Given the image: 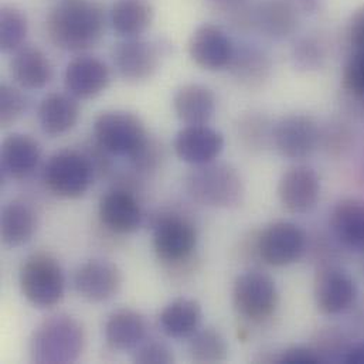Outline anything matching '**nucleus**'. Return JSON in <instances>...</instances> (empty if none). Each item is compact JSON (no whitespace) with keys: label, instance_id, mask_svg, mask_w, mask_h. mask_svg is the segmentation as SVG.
Masks as SVG:
<instances>
[{"label":"nucleus","instance_id":"obj_41","mask_svg":"<svg viewBox=\"0 0 364 364\" xmlns=\"http://www.w3.org/2000/svg\"><path fill=\"white\" fill-rule=\"evenodd\" d=\"M346 37L352 53H364V4L352 13L346 28Z\"/></svg>","mask_w":364,"mask_h":364},{"label":"nucleus","instance_id":"obj_37","mask_svg":"<svg viewBox=\"0 0 364 364\" xmlns=\"http://www.w3.org/2000/svg\"><path fill=\"white\" fill-rule=\"evenodd\" d=\"M318 356L321 358L322 363L328 362H345L346 355L350 349L342 332L336 329H325L318 333V338L312 346Z\"/></svg>","mask_w":364,"mask_h":364},{"label":"nucleus","instance_id":"obj_4","mask_svg":"<svg viewBox=\"0 0 364 364\" xmlns=\"http://www.w3.org/2000/svg\"><path fill=\"white\" fill-rule=\"evenodd\" d=\"M20 288L34 306H55L65 291V277L60 262L47 252L31 254L20 268Z\"/></svg>","mask_w":364,"mask_h":364},{"label":"nucleus","instance_id":"obj_30","mask_svg":"<svg viewBox=\"0 0 364 364\" xmlns=\"http://www.w3.org/2000/svg\"><path fill=\"white\" fill-rule=\"evenodd\" d=\"M274 124L269 118L257 111L242 114L237 124L235 132L238 142L248 152H262L272 144Z\"/></svg>","mask_w":364,"mask_h":364},{"label":"nucleus","instance_id":"obj_26","mask_svg":"<svg viewBox=\"0 0 364 364\" xmlns=\"http://www.w3.org/2000/svg\"><path fill=\"white\" fill-rule=\"evenodd\" d=\"M155 9L149 0H118L109 11V23L124 38L141 37L154 23Z\"/></svg>","mask_w":364,"mask_h":364},{"label":"nucleus","instance_id":"obj_18","mask_svg":"<svg viewBox=\"0 0 364 364\" xmlns=\"http://www.w3.org/2000/svg\"><path fill=\"white\" fill-rule=\"evenodd\" d=\"M101 223L112 232L128 234L139 228L142 223V210L135 194L118 186L107 191L98 207Z\"/></svg>","mask_w":364,"mask_h":364},{"label":"nucleus","instance_id":"obj_10","mask_svg":"<svg viewBox=\"0 0 364 364\" xmlns=\"http://www.w3.org/2000/svg\"><path fill=\"white\" fill-rule=\"evenodd\" d=\"M259 259L272 267H287L301 259L306 250V235L294 223L277 221L265 227L257 238Z\"/></svg>","mask_w":364,"mask_h":364},{"label":"nucleus","instance_id":"obj_15","mask_svg":"<svg viewBox=\"0 0 364 364\" xmlns=\"http://www.w3.org/2000/svg\"><path fill=\"white\" fill-rule=\"evenodd\" d=\"M111 81L108 65L92 55H78L71 60L64 73V85L77 100H90L102 94Z\"/></svg>","mask_w":364,"mask_h":364},{"label":"nucleus","instance_id":"obj_14","mask_svg":"<svg viewBox=\"0 0 364 364\" xmlns=\"http://www.w3.org/2000/svg\"><path fill=\"white\" fill-rule=\"evenodd\" d=\"M321 196V179L306 165L289 168L278 184V197L284 208L292 214L309 213Z\"/></svg>","mask_w":364,"mask_h":364},{"label":"nucleus","instance_id":"obj_40","mask_svg":"<svg viewBox=\"0 0 364 364\" xmlns=\"http://www.w3.org/2000/svg\"><path fill=\"white\" fill-rule=\"evenodd\" d=\"M134 360L141 364H169L175 362V356L165 343L146 342L138 346Z\"/></svg>","mask_w":364,"mask_h":364},{"label":"nucleus","instance_id":"obj_24","mask_svg":"<svg viewBox=\"0 0 364 364\" xmlns=\"http://www.w3.org/2000/svg\"><path fill=\"white\" fill-rule=\"evenodd\" d=\"M217 108L211 88L201 84H186L173 97V109L184 125H208Z\"/></svg>","mask_w":364,"mask_h":364},{"label":"nucleus","instance_id":"obj_19","mask_svg":"<svg viewBox=\"0 0 364 364\" xmlns=\"http://www.w3.org/2000/svg\"><path fill=\"white\" fill-rule=\"evenodd\" d=\"M235 82L247 90H259L271 78L272 61L269 54L254 43L235 44L227 67Z\"/></svg>","mask_w":364,"mask_h":364},{"label":"nucleus","instance_id":"obj_45","mask_svg":"<svg viewBox=\"0 0 364 364\" xmlns=\"http://www.w3.org/2000/svg\"><path fill=\"white\" fill-rule=\"evenodd\" d=\"M217 1H220V0H217Z\"/></svg>","mask_w":364,"mask_h":364},{"label":"nucleus","instance_id":"obj_9","mask_svg":"<svg viewBox=\"0 0 364 364\" xmlns=\"http://www.w3.org/2000/svg\"><path fill=\"white\" fill-rule=\"evenodd\" d=\"M197 245L196 227L181 214H162L154 223V248L166 264L179 265L191 258Z\"/></svg>","mask_w":364,"mask_h":364},{"label":"nucleus","instance_id":"obj_36","mask_svg":"<svg viewBox=\"0 0 364 364\" xmlns=\"http://www.w3.org/2000/svg\"><path fill=\"white\" fill-rule=\"evenodd\" d=\"M355 145V132L339 119H332L321 127L319 148L329 156H345Z\"/></svg>","mask_w":364,"mask_h":364},{"label":"nucleus","instance_id":"obj_21","mask_svg":"<svg viewBox=\"0 0 364 364\" xmlns=\"http://www.w3.org/2000/svg\"><path fill=\"white\" fill-rule=\"evenodd\" d=\"M10 75L23 90H41L53 78V65L41 48L24 44L13 53Z\"/></svg>","mask_w":364,"mask_h":364},{"label":"nucleus","instance_id":"obj_42","mask_svg":"<svg viewBox=\"0 0 364 364\" xmlns=\"http://www.w3.org/2000/svg\"><path fill=\"white\" fill-rule=\"evenodd\" d=\"M278 363L282 364H318L322 363L321 358L314 348L296 346L284 350L277 359Z\"/></svg>","mask_w":364,"mask_h":364},{"label":"nucleus","instance_id":"obj_43","mask_svg":"<svg viewBox=\"0 0 364 364\" xmlns=\"http://www.w3.org/2000/svg\"><path fill=\"white\" fill-rule=\"evenodd\" d=\"M296 4L302 14L315 16L323 9L325 0H296Z\"/></svg>","mask_w":364,"mask_h":364},{"label":"nucleus","instance_id":"obj_6","mask_svg":"<svg viewBox=\"0 0 364 364\" xmlns=\"http://www.w3.org/2000/svg\"><path fill=\"white\" fill-rule=\"evenodd\" d=\"M43 178L51 193L64 198L81 197L97 179L81 148L63 149L51 155L44 166Z\"/></svg>","mask_w":364,"mask_h":364},{"label":"nucleus","instance_id":"obj_17","mask_svg":"<svg viewBox=\"0 0 364 364\" xmlns=\"http://www.w3.org/2000/svg\"><path fill=\"white\" fill-rule=\"evenodd\" d=\"M122 285L119 268L105 259H91L82 264L74 277L77 292L90 302H105L115 296Z\"/></svg>","mask_w":364,"mask_h":364},{"label":"nucleus","instance_id":"obj_16","mask_svg":"<svg viewBox=\"0 0 364 364\" xmlns=\"http://www.w3.org/2000/svg\"><path fill=\"white\" fill-rule=\"evenodd\" d=\"M176 156L191 166L217 161L224 149V136L208 125H186L175 138Z\"/></svg>","mask_w":364,"mask_h":364},{"label":"nucleus","instance_id":"obj_23","mask_svg":"<svg viewBox=\"0 0 364 364\" xmlns=\"http://www.w3.org/2000/svg\"><path fill=\"white\" fill-rule=\"evenodd\" d=\"M0 156L4 175L24 179L36 171L41 158V148L30 135L11 134L3 141Z\"/></svg>","mask_w":364,"mask_h":364},{"label":"nucleus","instance_id":"obj_28","mask_svg":"<svg viewBox=\"0 0 364 364\" xmlns=\"http://www.w3.org/2000/svg\"><path fill=\"white\" fill-rule=\"evenodd\" d=\"M203 311L197 301L178 298L168 304L159 316V323L166 336L173 339L191 338L201 323Z\"/></svg>","mask_w":364,"mask_h":364},{"label":"nucleus","instance_id":"obj_27","mask_svg":"<svg viewBox=\"0 0 364 364\" xmlns=\"http://www.w3.org/2000/svg\"><path fill=\"white\" fill-rule=\"evenodd\" d=\"M146 322L132 309H119L114 312L105 323L107 343L121 352L136 349L145 339Z\"/></svg>","mask_w":364,"mask_h":364},{"label":"nucleus","instance_id":"obj_31","mask_svg":"<svg viewBox=\"0 0 364 364\" xmlns=\"http://www.w3.org/2000/svg\"><path fill=\"white\" fill-rule=\"evenodd\" d=\"M343 101L349 111L364 115V53H352L342 73Z\"/></svg>","mask_w":364,"mask_h":364},{"label":"nucleus","instance_id":"obj_20","mask_svg":"<svg viewBox=\"0 0 364 364\" xmlns=\"http://www.w3.org/2000/svg\"><path fill=\"white\" fill-rule=\"evenodd\" d=\"M302 16L296 0H258L257 33L274 41L287 40L298 31Z\"/></svg>","mask_w":364,"mask_h":364},{"label":"nucleus","instance_id":"obj_39","mask_svg":"<svg viewBox=\"0 0 364 364\" xmlns=\"http://www.w3.org/2000/svg\"><path fill=\"white\" fill-rule=\"evenodd\" d=\"M27 109V98L14 85L3 84L0 87V124L10 127L23 117Z\"/></svg>","mask_w":364,"mask_h":364},{"label":"nucleus","instance_id":"obj_8","mask_svg":"<svg viewBox=\"0 0 364 364\" xmlns=\"http://www.w3.org/2000/svg\"><path fill=\"white\" fill-rule=\"evenodd\" d=\"M321 127L314 117L289 114L274 124L272 145L287 159L304 161L319 148Z\"/></svg>","mask_w":364,"mask_h":364},{"label":"nucleus","instance_id":"obj_11","mask_svg":"<svg viewBox=\"0 0 364 364\" xmlns=\"http://www.w3.org/2000/svg\"><path fill=\"white\" fill-rule=\"evenodd\" d=\"M164 50L159 43L141 37L124 38L112 51L118 74L129 82L151 80L161 68Z\"/></svg>","mask_w":364,"mask_h":364},{"label":"nucleus","instance_id":"obj_22","mask_svg":"<svg viewBox=\"0 0 364 364\" xmlns=\"http://www.w3.org/2000/svg\"><path fill=\"white\" fill-rule=\"evenodd\" d=\"M80 112V104L75 97L68 92H53L41 100L37 108V119L46 135L57 138L77 125Z\"/></svg>","mask_w":364,"mask_h":364},{"label":"nucleus","instance_id":"obj_1","mask_svg":"<svg viewBox=\"0 0 364 364\" xmlns=\"http://www.w3.org/2000/svg\"><path fill=\"white\" fill-rule=\"evenodd\" d=\"M107 27V13L97 0H60L47 14L46 31L60 50L82 53L95 47Z\"/></svg>","mask_w":364,"mask_h":364},{"label":"nucleus","instance_id":"obj_35","mask_svg":"<svg viewBox=\"0 0 364 364\" xmlns=\"http://www.w3.org/2000/svg\"><path fill=\"white\" fill-rule=\"evenodd\" d=\"M220 17L225 26L237 33L257 31L258 0H220Z\"/></svg>","mask_w":364,"mask_h":364},{"label":"nucleus","instance_id":"obj_44","mask_svg":"<svg viewBox=\"0 0 364 364\" xmlns=\"http://www.w3.org/2000/svg\"><path fill=\"white\" fill-rule=\"evenodd\" d=\"M345 362L350 364H364V342L349 349Z\"/></svg>","mask_w":364,"mask_h":364},{"label":"nucleus","instance_id":"obj_12","mask_svg":"<svg viewBox=\"0 0 364 364\" xmlns=\"http://www.w3.org/2000/svg\"><path fill=\"white\" fill-rule=\"evenodd\" d=\"M314 294L322 314L338 315L355 304L358 287L348 271L335 264H323L316 271Z\"/></svg>","mask_w":364,"mask_h":364},{"label":"nucleus","instance_id":"obj_29","mask_svg":"<svg viewBox=\"0 0 364 364\" xmlns=\"http://www.w3.org/2000/svg\"><path fill=\"white\" fill-rule=\"evenodd\" d=\"M37 230V218L33 208L24 201H10L1 210L0 232L7 247L27 244Z\"/></svg>","mask_w":364,"mask_h":364},{"label":"nucleus","instance_id":"obj_33","mask_svg":"<svg viewBox=\"0 0 364 364\" xmlns=\"http://www.w3.org/2000/svg\"><path fill=\"white\" fill-rule=\"evenodd\" d=\"M291 58L294 67L302 73L318 71L328 60V44L318 34L301 36L292 46Z\"/></svg>","mask_w":364,"mask_h":364},{"label":"nucleus","instance_id":"obj_3","mask_svg":"<svg viewBox=\"0 0 364 364\" xmlns=\"http://www.w3.org/2000/svg\"><path fill=\"white\" fill-rule=\"evenodd\" d=\"M187 194L197 203L214 208H232L242 203L245 187L238 171L223 162L194 166L184 181Z\"/></svg>","mask_w":364,"mask_h":364},{"label":"nucleus","instance_id":"obj_32","mask_svg":"<svg viewBox=\"0 0 364 364\" xmlns=\"http://www.w3.org/2000/svg\"><path fill=\"white\" fill-rule=\"evenodd\" d=\"M188 352L194 363H223L228 356V345L218 331L205 328L191 336Z\"/></svg>","mask_w":364,"mask_h":364},{"label":"nucleus","instance_id":"obj_38","mask_svg":"<svg viewBox=\"0 0 364 364\" xmlns=\"http://www.w3.org/2000/svg\"><path fill=\"white\" fill-rule=\"evenodd\" d=\"M165 159V152L162 144L155 138L149 136L146 142L128 159L131 166L142 175L155 173Z\"/></svg>","mask_w":364,"mask_h":364},{"label":"nucleus","instance_id":"obj_7","mask_svg":"<svg viewBox=\"0 0 364 364\" xmlns=\"http://www.w3.org/2000/svg\"><path fill=\"white\" fill-rule=\"evenodd\" d=\"M279 302L275 281L262 271L241 274L232 287V304L244 319L261 323L269 319Z\"/></svg>","mask_w":364,"mask_h":364},{"label":"nucleus","instance_id":"obj_13","mask_svg":"<svg viewBox=\"0 0 364 364\" xmlns=\"http://www.w3.org/2000/svg\"><path fill=\"white\" fill-rule=\"evenodd\" d=\"M235 43L224 27L214 23L200 24L190 36L188 55L196 65L207 71L228 67Z\"/></svg>","mask_w":364,"mask_h":364},{"label":"nucleus","instance_id":"obj_2","mask_svg":"<svg viewBox=\"0 0 364 364\" xmlns=\"http://www.w3.org/2000/svg\"><path fill=\"white\" fill-rule=\"evenodd\" d=\"M84 345L82 325L70 315L57 314L44 319L34 329L28 352L33 363H74L81 356Z\"/></svg>","mask_w":364,"mask_h":364},{"label":"nucleus","instance_id":"obj_25","mask_svg":"<svg viewBox=\"0 0 364 364\" xmlns=\"http://www.w3.org/2000/svg\"><path fill=\"white\" fill-rule=\"evenodd\" d=\"M331 228L336 240L348 248L364 251V201L345 198L331 215Z\"/></svg>","mask_w":364,"mask_h":364},{"label":"nucleus","instance_id":"obj_5","mask_svg":"<svg viewBox=\"0 0 364 364\" xmlns=\"http://www.w3.org/2000/svg\"><path fill=\"white\" fill-rule=\"evenodd\" d=\"M94 139L112 156L131 158L151 136L144 121L128 111H105L94 121Z\"/></svg>","mask_w":364,"mask_h":364},{"label":"nucleus","instance_id":"obj_34","mask_svg":"<svg viewBox=\"0 0 364 364\" xmlns=\"http://www.w3.org/2000/svg\"><path fill=\"white\" fill-rule=\"evenodd\" d=\"M28 31L26 14L11 4L0 9V48L3 53H14L24 46Z\"/></svg>","mask_w":364,"mask_h":364}]
</instances>
